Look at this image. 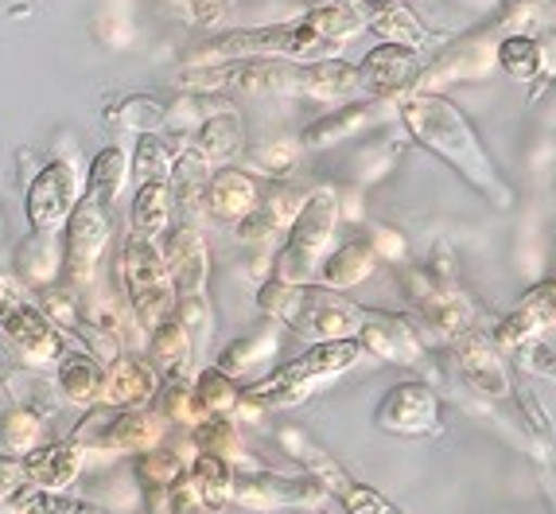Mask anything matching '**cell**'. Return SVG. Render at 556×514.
Returning a JSON list of instances; mask_svg holds the SVG:
<instances>
[{"instance_id": "obj_51", "label": "cell", "mask_w": 556, "mask_h": 514, "mask_svg": "<svg viewBox=\"0 0 556 514\" xmlns=\"http://www.w3.org/2000/svg\"><path fill=\"white\" fill-rule=\"evenodd\" d=\"M545 51V75H556V43H541Z\"/></svg>"}, {"instance_id": "obj_41", "label": "cell", "mask_w": 556, "mask_h": 514, "mask_svg": "<svg viewBox=\"0 0 556 514\" xmlns=\"http://www.w3.org/2000/svg\"><path fill=\"white\" fill-rule=\"evenodd\" d=\"M176 145L164 133H140L132 145V179L140 184H167L172 160H176Z\"/></svg>"}, {"instance_id": "obj_31", "label": "cell", "mask_w": 556, "mask_h": 514, "mask_svg": "<svg viewBox=\"0 0 556 514\" xmlns=\"http://www.w3.org/2000/svg\"><path fill=\"white\" fill-rule=\"evenodd\" d=\"M149 363L164 378H179V374H195V359H191V339L187 331L167 316L160 327L149 331Z\"/></svg>"}, {"instance_id": "obj_12", "label": "cell", "mask_w": 556, "mask_h": 514, "mask_svg": "<svg viewBox=\"0 0 556 514\" xmlns=\"http://www.w3.org/2000/svg\"><path fill=\"white\" fill-rule=\"evenodd\" d=\"M233 503L245 511H285V506H324L327 491L312 476L288 479L277 472L233 467Z\"/></svg>"}, {"instance_id": "obj_50", "label": "cell", "mask_w": 556, "mask_h": 514, "mask_svg": "<svg viewBox=\"0 0 556 514\" xmlns=\"http://www.w3.org/2000/svg\"><path fill=\"white\" fill-rule=\"evenodd\" d=\"M24 484V467L20 456H0V503H9V496Z\"/></svg>"}, {"instance_id": "obj_45", "label": "cell", "mask_w": 556, "mask_h": 514, "mask_svg": "<svg viewBox=\"0 0 556 514\" xmlns=\"http://www.w3.org/2000/svg\"><path fill=\"white\" fill-rule=\"evenodd\" d=\"M300 140H288V137H277V140H265V145H257V149L245 152V160H250V168H257L261 176H273V179H285L288 172L296 168L300 160Z\"/></svg>"}, {"instance_id": "obj_43", "label": "cell", "mask_w": 556, "mask_h": 514, "mask_svg": "<svg viewBox=\"0 0 556 514\" xmlns=\"http://www.w3.org/2000/svg\"><path fill=\"white\" fill-rule=\"evenodd\" d=\"M172 319H176L187 331V339H191V359H203L206 343H211V336H214V312H211V304H206V292H199V297H176Z\"/></svg>"}, {"instance_id": "obj_24", "label": "cell", "mask_w": 556, "mask_h": 514, "mask_svg": "<svg viewBox=\"0 0 556 514\" xmlns=\"http://www.w3.org/2000/svg\"><path fill=\"white\" fill-rule=\"evenodd\" d=\"M374 269H378L374 246L366 242V238H354V242H343L339 250L327 253L316 273V285H324V289H331V292H346V289H354V285H362V280H370Z\"/></svg>"}, {"instance_id": "obj_13", "label": "cell", "mask_w": 556, "mask_h": 514, "mask_svg": "<svg viewBox=\"0 0 556 514\" xmlns=\"http://www.w3.org/2000/svg\"><path fill=\"white\" fill-rule=\"evenodd\" d=\"M156 246H160V258H164L167 280H172L176 297H199V292H206L211 250H206V238L199 226H191V223L167 226L156 238Z\"/></svg>"}, {"instance_id": "obj_2", "label": "cell", "mask_w": 556, "mask_h": 514, "mask_svg": "<svg viewBox=\"0 0 556 514\" xmlns=\"http://www.w3.org/2000/svg\"><path fill=\"white\" fill-rule=\"evenodd\" d=\"M401 122L428 152H437L479 196H486V203L498 206V211L510 206V187L494 168L491 152L482 149L479 133L467 125L459 105L447 102L444 93H405L401 98Z\"/></svg>"}, {"instance_id": "obj_36", "label": "cell", "mask_w": 556, "mask_h": 514, "mask_svg": "<svg viewBox=\"0 0 556 514\" xmlns=\"http://www.w3.org/2000/svg\"><path fill=\"white\" fill-rule=\"evenodd\" d=\"M370 32L378 36V43H397V47H408V51H425L428 43V32L405 4H374L370 12Z\"/></svg>"}, {"instance_id": "obj_3", "label": "cell", "mask_w": 556, "mask_h": 514, "mask_svg": "<svg viewBox=\"0 0 556 514\" xmlns=\"http://www.w3.org/2000/svg\"><path fill=\"white\" fill-rule=\"evenodd\" d=\"M362 343L358 339H324V343H312L300 359L269 371L261 383L241 386L238 410L230 417H261L265 410H288V405H304L316 386L331 383L334 374L351 371L362 363Z\"/></svg>"}, {"instance_id": "obj_54", "label": "cell", "mask_w": 556, "mask_h": 514, "mask_svg": "<svg viewBox=\"0 0 556 514\" xmlns=\"http://www.w3.org/2000/svg\"><path fill=\"white\" fill-rule=\"evenodd\" d=\"M390 4H405V0H390Z\"/></svg>"}, {"instance_id": "obj_44", "label": "cell", "mask_w": 556, "mask_h": 514, "mask_svg": "<svg viewBox=\"0 0 556 514\" xmlns=\"http://www.w3.org/2000/svg\"><path fill=\"white\" fill-rule=\"evenodd\" d=\"M195 393H199V402H203V410L211 413V417H230V413L238 410L241 386L233 383V378H226L218 366H199Z\"/></svg>"}, {"instance_id": "obj_32", "label": "cell", "mask_w": 556, "mask_h": 514, "mask_svg": "<svg viewBox=\"0 0 556 514\" xmlns=\"http://www.w3.org/2000/svg\"><path fill=\"white\" fill-rule=\"evenodd\" d=\"M187 449H191V444H179V449L176 444H156V449H149V452H137V460H132V479L140 484V491L149 496V491H167V487L176 484L187 472V464H191Z\"/></svg>"}, {"instance_id": "obj_9", "label": "cell", "mask_w": 556, "mask_h": 514, "mask_svg": "<svg viewBox=\"0 0 556 514\" xmlns=\"http://www.w3.org/2000/svg\"><path fill=\"white\" fill-rule=\"evenodd\" d=\"M0 336L4 343L20 355V363L28 371H55L59 359L71 351V336L59 331L51 319L39 312V304L16 297V289L9 285V292L0 297Z\"/></svg>"}, {"instance_id": "obj_47", "label": "cell", "mask_w": 556, "mask_h": 514, "mask_svg": "<svg viewBox=\"0 0 556 514\" xmlns=\"http://www.w3.org/2000/svg\"><path fill=\"white\" fill-rule=\"evenodd\" d=\"M518 309L533 319V327H538V331L556 327V280H541L538 289H529L526 297H521Z\"/></svg>"}, {"instance_id": "obj_5", "label": "cell", "mask_w": 556, "mask_h": 514, "mask_svg": "<svg viewBox=\"0 0 556 514\" xmlns=\"http://www.w3.org/2000/svg\"><path fill=\"white\" fill-rule=\"evenodd\" d=\"M339 215H343V206H339V196H334L331 187L307 191L296 223L288 226L285 234V246L273 253V280H285V285H316L319 265L331 253Z\"/></svg>"}, {"instance_id": "obj_27", "label": "cell", "mask_w": 556, "mask_h": 514, "mask_svg": "<svg viewBox=\"0 0 556 514\" xmlns=\"http://www.w3.org/2000/svg\"><path fill=\"white\" fill-rule=\"evenodd\" d=\"M102 371L105 366L93 355H86V351H66L55 366L59 393H63L71 405L93 410V405H98V393H102Z\"/></svg>"}, {"instance_id": "obj_28", "label": "cell", "mask_w": 556, "mask_h": 514, "mask_svg": "<svg viewBox=\"0 0 556 514\" xmlns=\"http://www.w3.org/2000/svg\"><path fill=\"white\" fill-rule=\"evenodd\" d=\"M125 184H129V152L121 149V145H110V149H102L90 160L83 196L93 199L102 211H110L121 199V191H125Z\"/></svg>"}, {"instance_id": "obj_20", "label": "cell", "mask_w": 556, "mask_h": 514, "mask_svg": "<svg viewBox=\"0 0 556 514\" xmlns=\"http://www.w3.org/2000/svg\"><path fill=\"white\" fill-rule=\"evenodd\" d=\"M20 467H24V484L43 487V491H63L83 476L86 452L75 440H51V444L31 449L28 456H20Z\"/></svg>"}, {"instance_id": "obj_21", "label": "cell", "mask_w": 556, "mask_h": 514, "mask_svg": "<svg viewBox=\"0 0 556 514\" xmlns=\"http://www.w3.org/2000/svg\"><path fill=\"white\" fill-rule=\"evenodd\" d=\"M187 145H191L211 168L214 164H223L226 168L230 160H238L241 152H245V122H241V113L226 102V105H218L211 117L199 122V129L191 133Z\"/></svg>"}, {"instance_id": "obj_16", "label": "cell", "mask_w": 556, "mask_h": 514, "mask_svg": "<svg viewBox=\"0 0 556 514\" xmlns=\"http://www.w3.org/2000/svg\"><path fill=\"white\" fill-rule=\"evenodd\" d=\"M362 351L374 359H386V363L397 366H425V347H420L417 331H413V319L393 316V312H362L358 336Z\"/></svg>"}, {"instance_id": "obj_22", "label": "cell", "mask_w": 556, "mask_h": 514, "mask_svg": "<svg viewBox=\"0 0 556 514\" xmlns=\"http://www.w3.org/2000/svg\"><path fill=\"white\" fill-rule=\"evenodd\" d=\"M257 199H261L257 179H253L250 172L218 168V172H211V179H206L203 206H206V215L218 218V223L238 226L241 218H245L253 206H257Z\"/></svg>"}, {"instance_id": "obj_29", "label": "cell", "mask_w": 556, "mask_h": 514, "mask_svg": "<svg viewBox=\"0 0 556 514\" xmlns=\"http://www.w3.org/2000/svg\"><path fill=\"white\" fill-rule=\"evenodd\" d=\"M211 164L199 156L191 145L176 152L172 160V172H167V191H172V206L187 211V215H195V206H203L206 196V179H211Z\"/></svg>"}, {"instance_id": "obj_1", "label": "cell", "mask_w": 556, "mask_h": 514, "mask_svg": "<svg viewBox=\"0 0 556 514\" xmlns=\"http://www.w3.org/2000/svg\"><path fill=\"white\" fill-rule=\"evenodd\" d=\"M172 83L184 93H253V98H319L343 102L358 93V75L343 59L319 63H288V59H226V63H191L179 66Z\"/></svg>"}, {"instance_id": "obj_6", "label": "cell", "mask_w": 556, "mask_h": 514, "mask_svg": "<svg viewBox=\"0 0 556 514\" xmlns=\"http://www.w3.org/2000/svg\"><path fill=\"white\" fill-rule=\"evenodd\" d=\"M343 47L327 43L319 32H312L304 20L292 24H265V28H238L214 36L203 43L199 63H226V59H288V63H319V59H339Z\"/></svg>"}, {"instance_id": "obj_46", "label": "cell", "mask_w": 556, "mask_h": 514, "mask_svg": "<svg viewBox=\"0 0 556 514\" xmlns=\"http://www.w3.org/2000/svg\"><path fill=\"white\" fill-rule=\"evenodd\" d=\"M331 496L346 506V514H405V511H397L386 496H378L374 487L358 484V479H351V476L334 487Z\"/></svg>"}, {"instance_id": "obj_18", "label": "cell", "mask_w": 556, "mask_h": 514, "mask_svg": "<svg viewBox=\"0 0 556 514\" xmlns=\"http://www.w3.org/2000/svg\"><path fill=\"white\" fill-rule=\"evenodd\" d=\"M156 390H160V374L152 371L149 359L125 351V355L113 359L102 371L98 405H105V410H149Z\"/></svg>"}, {"instance_id": "obj_39", "label": "cell", "mask_w": 556, "mask_h": 514, "mask_svg": "<svg viewBox=\"0 0 556 514\" xmlns=\"http://www.w3.org/2000/svg\"><path fill=\"white\" fill-rule=\"evenodd\" d=\"M43 429L47 421L36 410H28V405L9 402L0 410V449L9 452V456H28L31 449H39L43 444Z\"/></svg>"}, {"instance_id": "obj_14", "label": "cell", "mask_w": 556, "mask_h": 514, "mask_svg": "<svg viewBox=\"0 0 556 514\" xmlns=\"http://www.w3.org/2000/svg\"><path fill=\"white\" fill-rule=\"evenodd\" d=\"M374 421H378L381 432H397V437H437L440 402L437 393H432V386L408 378V383H397L381 398Z\"/></svg>"}, {"instance_id": "obj_35", "label": "cell", "mask_w": 556, "mask_h": 514, "mask_svg": "<svg viewBox=\"0 0 556 514\" xmlns=\"http://www.w3.org/2000/svg\"><path fill=\"white\" fill-rule=\"evenodd\" d=\"M152 402H160L156 413L167 421V425H184V429H195V425H203V421L211 417L195 393V374L164 378V390H156Z\"/></svg>"}, {"instance_id": "obj_49", "label": "cell", "mask_w": 556, "mask_h": 514, "mask_svg": "<svg viewBox=\"0 0 556 514\" xmlns=\"http://www.w3.org/2000/svg\"><path fill=\"white\" fill-rule=\"evenodd\" d=\"M518 351H521V363H526L529 371L545 374V378L556 383V351L545 343V339H529V343H521Z\"/></svg>"}, {"instance_id": "obj_17", "label": "cell", "mask_w": 556, "mask_h": 514, "mask_svg": "<svg viewBox=\"0 0 556 514\" xmlns=\"http://www.w3.org/2000/svg\"><path fill=\"white\" fill-rule=\"evenodd\" d=\"M447 343L455 347V359H459L467 383H471L475 390L486 393V398H506V393H510L506 359H502V351L494 347L491 331H482L479 324H471L467 331L447 339Z\"/></svg>"}, {"instance_id": "obj_33", "label": "cell", "mask_w": 556, "mask_h": 514, "mask_svg": "<svg viewBox=\"0 0 556 514\" xmlns=\"http://www.w3.org/2000/svg\"><path fill=\"white\" fill-rule=\"evenodd\" d=\"M12 514H110L102 503L83 496H66V491H43V487L20 484L9 496Z\"/></svg>"}, {"instance_id": "obj_38", "label": "cell", "mask_w": 556, "mask_h": 514, "mask_svg": "<svg viewBox=\"0 0 556 514\" xmlns=\"http://www.w3.org/2000/svg\"><path fill=\"white\" fill-rule=\"evenodd\" d=\"M494 63L514 75L518 83H533V78H545V51H541V39L526 36V32H510L502 36L494 47Z\"/></svg>"}, {"instance_id": "obj_42", "label": "cell", "mask_w": 556, "mask_h": 514, "mask_svg": "<svg viewBox=\"0 0 556 514\" xmlns=\"http://www.w3.org/2000/svg\"><path fill=\"white\" fill-rule=\"evenodd\" d=\"M164 117H167V105L160 98H152V93H132V98H125V102H117L110 110V125L132 129L137 137L140 133H160L164 129Z\"/></svg>"}, {"instance_id": "obj_52", "label": "cell", "mask_w": 556, "mask_h": 514, "mask_svg": "<svg viewBox=\"0 0 556 514\" xmlns=\"http://www.w3.org/2000/svg\"><path fill=\"white\" fill-rule=\"evenodd\" d=\"M4 292H9V280H4V277H0V297H4Z\"/></svg>"}, {"instance_id": "obj_10", "label": "cell", "mask_w": 556, "mask_h": 514, "mask_svg": "<svg viewBox=\"0 0 556 514\" xmlns=\"http://www.w3.org/2000/svg\"><path fill=\"white\" fill-rule=\"evenodd\" d=\"M59 238H63V280L71 289L86 292L98 280V265H102L105 250H110V238H113L110 211H102L93 199L83 196Z\"/></svg>"}, {"instance_id": "obj_53", "label": "cell", "mask_w": 556, "mask_h": 514, "mask_svg": "<svg viewBox=\"0 0 556 514\" xmlns=\"http://www.w3.org/2000/svg\"><path fill=\"white\" fill-rule=\"evenodd\" d=\"M0 234H4V215H0Z\"/></svg>"}, {"instance_id": "obj_48", "label": "cell", "mask_w": 556, "mask_h": 514, "mask_svg": "<svg viewBox=\"0 0 556 514\" xmlns=\"http://www.w3.org/2000/svg\"><path fill=\"white\" fill-rule=\"evenodd\" d=\"M370 246H374V253H378V262H405V253H408L405 234L393 230V226H378Z\"/></svg>"}, {"instance_id": "obj_40", "label": "cell", "mask_w": 556, "mask_h": 514, "mask_svg": "<svg viewBox=\"0 0 556 514\" xmlns=\"http://www.w3.org/2000/svg\"><path fill=\"white\" fill-rule=\"evenodd\" d=\"M191 449L203 456H218L226 464H241L245 460V440L238 432L233 417H206L203 425L191 429Z\"/></svg>"}, {"instance_id": "obj_8", "label": "cell", "mask_w": 556, "mask_h": 514, "mask_svg": "<svg viewBox=\"0 0 556 514\" xmlns=\"http://www.w3.org/2000/svg\"><path fill=\"white\" fill-rule=\"evenodd\" d=\"M167 421L156 410H105L93 405L75 425L71 440L86 456H121V452H149L164 444Z\"/></svg>"}, {"instance_id": "obj_37", "label": "cell", "mask_w": 556, "mask_h": 514, "mask_svg": "<svg viewBox=\"0 0 556 514\" xmlns=\"http://www.w3.org/2000/svg\"><path fill=\"white\" fill-rule=\"evenodd\" d=\"M187 479L195 484L206 514L223 511V506L233 499V464H226V460H218V456H203V452H195L191 464H187Z\"/></svg>"}, {"instance_id": "obj_25", "label": "cell", "mask_w": 556, "mask_h": 514, "mask_svg": "<svg viewBox=\"0 0 556 514\" xmlns=\"http://www.w3.org/2000/svg\"><path fill=\"white\" fill-rule=\"evenodd\" d=\"M370 12H374L370 0H319L316 9H307L300 20L312 32H319L327 43L343 47L351 36L370 28Z\"/></svg>"}, {"instance_id": "obj_11", "label": "cell", "mask_w": 556, "mask_h": 514, "mask_svg": "<svg viewBox=\"0 0 556 514\" xmlns=\"http://www.w3.org/2000/svg\"><path fill=\"white\" fill-rule=\"evenodd\" d=\"M86 191V176H78L75 160L55 156L47 160L43 168L28 176V191H24V211H28V226L36 234H59L71 218Z\"/></svg>"}, {"instance_id": "obj_19", "label": "cell", "mask_w": 556, "mask_h": 514, "mask_svg": "<svg viewBox=\"0 0 556 514\" xmlns=\"http://www.w3.org/2000/svg\"><path fill=\"white\" fill-rule=\"evenodd\" d=\"M304 199H307L304 187L280 184L273 196L257 199V206H253L250 215L241 218L233 230H238V238L245 246H273V242H280V238L288 234V226L296 223Z\"/></svg>"}, {"instance_id": "obj_7", "label": "cell", "mask_w": 556, "mask_h": 514, "mask_svg": "<svg viewBox=\"0 0 556 514\" xmlns=\"http://www.w3.org/2000/svg\"><path fill=\"white\" fill-rule=\"evenodd\" d=\"M117 285H121V300L129 304L140 331L160 327L172 316V309H176V289H172V280H167L164 258H160V246L152 242V238L129 234V238L121 242Z\"/></svg>"}, {"instance_id": "obj_4", "label": "cell", "mask_w": 556, "mask_h": 514, "mask_svg": "<svg viewBox=\"0 0 556 514\" xmlns=\"http://www.w3.org/2000/svg\"><path fill=\"white\" fill-rule=\"evenodd\" d=\"M257 309L277 324H288L296 336L316 339V343L358 336L362 312H366L343 292H331L324 285H285V280L261 285Z\"/></svg>"}, {"instance_id": "obj_34", "label": "cell", "mask_w": 556, "mask_h": 514, "mask_svg": "<svg viewBox=\"0 0 556 514\" xmlns=\"http://www.w3.org/2000/svg\"><path fill=\"white\" fill-rule=\"evenodd\" d=\"M172 191L167 184H140L137 196H132V211H129V234L137 238H152L156 242L160 234L172 226Z\"/></svg>"}, {"instance_id": "obj_15", "label": "cell", "mask_w": 556, "mask_h": 514, "mask_svg": "<svg viewBox=\"0 0 556 514\" xmlns=\"http://www.w3.org/2000/svg\"><path fill=\"white\" fill-rule=\"evenodd\" d=\"M354 75H358V90L370 93L374 102L405 98V93H413V83L420 75V51H408V47L397 43H378L354 66Z\"/></svg>"}, {"instance_id": "obj_23", "label": "cell", "mask_w": 556, "mask_h": 514, "mask_svg": "<svg viewBox=\"0 0 556 514\" xmlns=\"http://www.w3.org/2000/svg\"><path fill=\"white\" fill-rule=\"evenodd\" d=\"M16 277L31 292H43L63 280V238L31 230L16 250Z\"/></svg>"}, {"instance_id": "obj_30", "label": "cell", "mask_w": 556, "mask_h": 514, "mask_svg": "<svg viewBox=\"0 0 556 514\" xmlns=\"http://www.w3.org/2000/svg\"><path fill=\"white\" fill-rule=\"evenodd\" d=\"M277 343H280L277 327L265 324V327H257V331H245L241 339H233L230 347H223V351H218V359H214V366H218L226 378H233V383H238L241 374H250L257 363H273V355H277Z\"/></svg>"}, {"instance_id": "obj_26", "label": "cell", "mask_w": 556, "mask_h": 514, "mask_svg": "<svg viewBox=\"0 0 556 514\" xmlns=\"http://www.w3.org/2000/svg\"><path fill=\"white\" fill-rule=\"evenodd\" d=\"M374 117H378V102H374V98L370 102H351V105H343V110L324 113L319 122H312L304 133H300V149H331V145H339V140L366 129Z\"/></svg>"}]
</instances>
